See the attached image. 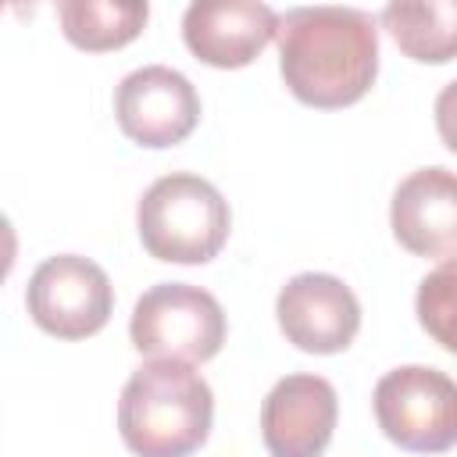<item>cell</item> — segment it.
Masks as SVG:
<instances>
[{
  "instance_id": "cell-7",
  "label": "cell",
  "mask_w": 457,
  "mask_h": 457,
  "mask_svg": "<svg viewBox=\"0 0 457 457\" xmlns=\"http://www.w3.org/2000/svg\"><path fill=\"white\" fill-rule=\"evenodd\" d=\"M114 118L136 146L168 150L189 139L200 125V93L182 71L168 64H146L118 82Z\"/></svg>"
},
{
  "instance_id": "cell-9",
  "label": "cell",
  "mask_w": 457,
  "mask_h": 457,
  "mask_svg": "<svg viewBox=\"0 0 457 457\" xmlns=\"http://www.w3.org/2000/svg\"><path fill=\"white\" fill-rule=\"evenodd\" d=\"M339 421L336 386L321 375H286L261 403V439L271 457H321Z\"/></svg>"
},
{
  "instance_id": "cell-4",
  "label": "cell",
  "mask_w": 457,
  "mask_h": 457,
  "mask_svg": "<svg viewBox=\"0 0 457 457\" xmlns=\"http://www.w3.org/2000/svg\"><path fill=\"white\" fill-rule=\"evenodd\" d=\"M225 311L214 293L189 282L150 286L129 318L132 346L150 361L204 364L225 346Z\"/></svg>"
},
{
  "instance_id": "cell-15",
  "label": "cell",
  "mask_w": 457,
  "mask_h": 457,
  "mask_svg": "<svg viewBox=\"0 0 457 457\" xmlns=\"http://www.w3.org/2000/svg\"><path fill=\"white\" fill-rule=\"evenodd\" d=\"M436 132L450 154H457V79L446 82L436 96Z\"/></svg>"
},
{
  "instance_id": "cell-13",
  "label": "cell",
  "mask_w": 457,
  "mask_h": 457,
  "mask_svg": "<svg viewBox=\"0 0 457 457\" xmlns=\"http://www.w3.org/2000/svg\"><path fill=\"white\" fill-rule=\"evenodd\" d=\"M57 18H61V32L71 46L86 50V54H107V50H121L125 43H132L146 18L150 7L146 4H114V0H64L57 4Z\"/></svg>"
},
{
  "instance_id": "cell-3",
  "label": "cell",
  "mask_w": 457,
  "mask_h": 457,
  "mask_svg": "<svg viewBox=\"0 0 457 457\" xmlns=\"http://www.w3.org/2000/svg\"><path fill=\"white\" fill-rule=\"evenodd\" d=\"M136 232L154 261L207 264L228 243L232 211L214 182L193 171H171L139 196Z\"/></svg>"
},
{
  "instance_id": "cell-12",
  "label": "cell",
  "mask_w": 457,
  "mask_h": 457,
  "mask_svg": "<svg viewBox=\"0 0 457 457\" xmlns=\"http://www.w3.org/2000/svg\"><path fill=\"white\" fill-rule=\"evenodd\" d=\"M378 25L396 50L418 64H446L457 57V0H396L382 7Z\"/></svg>"
},
{
  "instance_id": "cell-10",
  "label": "cell",
  "mask_w": 457,
  "mask_h": 457,
  "mask_svg": "<svg viewBox=\"0 0 457 457\" xmlns=\"http://www.w3.org/2000/svg\"><path fill=\"white\" fill-rule=\"evenodd\" d=\"M275 36L278 14L257 0H196L182 14L189 54L221 71L246 68Z\"/></svg>"
},
{
  "instance_id": "cell-14",
  "label": "cell",
  "mask_w": 457,
  "mask_h": 457,
  "mask_svg": "<svg viewBox=\"0 0 457 457\" xmlns=\"http://www.w3.org/2000/svg\"><path fill=\"white\" fill-rule=\"evenodd\" d=\"M414 314L428 339L457 357V261H443L418 282Z\"/></svg>"
},
{
  "instance_id": "cell-8",
  "label": "cell",
  "mask_w": 457,
  "mask_h": 457,
  "mask_svg": "<svg viewBox=\"0 0 457 457\" xmlns=\"http://www.w3.org/2000/svg\"><path fill=\"white\" fill-rule=\"evenodd\" d=\"M275 318L286 336L303 353H343L361 332L357 293L328 271H300L275 296Z\"/></svg>"
},
{
  "instance_id": "cell-6",
  "label": "cell",
  "mask_w": 457,
  "mask_h": 457,
  "mask_svg": "<svg viewBox=\"0 0 457 457\" xmlns=\"http://www.w3.org/2000/svg\"><path fill=\"white\" fill-rule=\"evenodd\" d=\"M25 307L46 336L89 339L111 321L114 286L96 261L82 253H57L32 271Z\"/></svg>"
},
{
  "instance_id": "cell-5",
  "label": "cell",
  "mask_w": 457,
  "mask_h": 457,
  "mask_svg": "<svg viewBox=\"0 0 457 457\" xmlns=\"http://www.w3.org/2000/svg\"><path fill=\"white\" fill-rule=\"evenodd\" d=\"M375 421L407 453H446L457 446V382L428 364H400L375 382Z\"/></svg>"
},
{
  "instance_id": "cell-1",
  "label": "cell",
  "mask_w": 457,
  "mask_h": 457,
  "mask_svg": "<svg viewBox=\"0 0 457 457\" xmlns=\"http://www.w3.org/2000/svg\"><path fill=\"white\" fill-rule=\"evenodd\" d=\"M275 39L282 82L307 107L339 111L375 86L378 21L361 7H293Z\"/></svg>"
},
{
  "instance_id": "cell-11",
  "label": "cell",
  "mask_w": 457,
  "mask_h": 457,
  "mask_svg": "<svg viewBox=\"0 0 457 457\" xmlns=\"http://www.w3.org/2000/svg\"><path fill=\"white\" fill-rule=\"evenodd\" d=\"M389 228L396 243L425 261H457V171L418 168L389 204Z\"/></svg>"
},
{
  "instance_id": "cell-2",
  "label": "cell",
  "mask_w": 457,
  "mask_h": 457,
  "mask_svg": "<svg viewBox=\"0 0 457 457\" xmlns=\"http://www.w3.org/2000/svg\"><path fill=\"white\" fill-rule=\"evenodd\" d=\"M214 421L207 378L182 361H146L118 396V436L136 457H193Z\"/></svg>"
}]
</instances>
